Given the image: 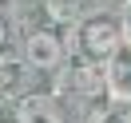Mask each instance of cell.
I'll return each instance as SVG.
<instances>
[{"instance_id":"3","label":"cell","mask_w":131,"mask_h":123,"mask_svg":"<svg viewBox=\"0 0 131 123\" xmlns=\"http://www.w3.org/2000/svg\"><path fill=\"white\" fill-rule=\"evenodd\" d=\"M16 48H20V32H16V20H12V8L0 4V56L16 52Z\"/></svg>"},{"instance_id":"4","label":"cell","mask_w":131,"mask_h":123,"mask_svg":"<svg viewBox=\"0 0 131 123\" xmlns=\"http://www.w3.org/2000/svg\"><path fill=\"white\" fill-rule=\"evenodd\" d=\"M123 28H127V44H131V4H127V16H123Z\"/></svg>"},{"instance_id":"1","label":"cell","mask_w":131,"mask_h":123,"mask_svg":"<svg viewBox=\"0 0 131 123\" xmlns=\"http://www.w3.org/2000/svg\"><path fill=\"white\" fill-rule=\"evenodd\" d=\"M123 44H127V28L115 12H91L72 28V56L99 64V68L111 64Z\"/></svg>"},{"instance_id":"2","label":"cell","mask_w":131,"mask_h":123,"mask_svg":"<svg viewBox=\"0 0 131 123\" xmlns=\"http://www.w3.org/2000/svg\"><path fill=\"white\" fill-rule=\"evenodd\" d=\"M107 72V83H111V95L119 103H131V44H123L119 56L103 68Z\"/></svg>"}]
</instances>
